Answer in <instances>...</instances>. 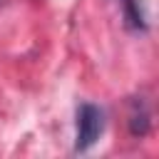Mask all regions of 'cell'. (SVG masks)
I'll return each mask as SVG.
<instances>
[{"instance_id": "2", "label": "cell", "mask_w": 159, "mask_h": 159, "mask_svg": "<svg viewBox=\"0 0 159 159\" xmlns=\"http://www.w3.org/2000/svg\"><path fill=\"white\" fill-rule=\"evenodd\" d=\"M152 127V114L144 97H134L129 102V134L132 137H147Z\"/></svg>"}, {"instance_id": "1", "label": "cell", "mask_w": 159, "mask_h": 159, "mask_svg": "<svg viewBox=\"0 0 159 159\" xmlns=\"http://www.w3.org/2000/svg\"><path fill=\"white\" fill-rule=\"evenodd\" d=\"M104 129V112L92 104L84 102L77 109V134H75V152H87L102 134Z\"/></svg>"}, {"instance_id": "3", "label": "cell", "mask_w": 159, "mask_h": 159, "mask_svg": "<svg viewBox=\"0 0 159 159\" xmlns=\"http://www.w3.org/2000/svg\"><path fill=\"white\" fill-rule=\"evenodd\" d=\"M122 10H124V22L129 30H147V17L142 10V0H122Z\"/></svg>"}]
</instances>
